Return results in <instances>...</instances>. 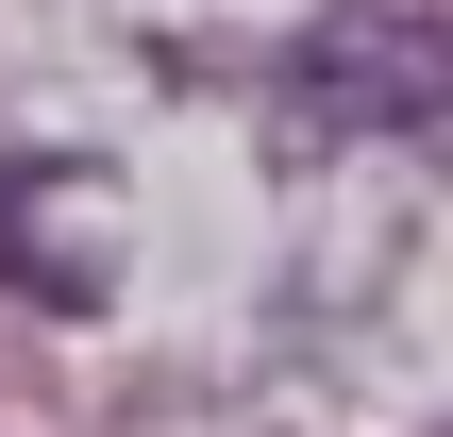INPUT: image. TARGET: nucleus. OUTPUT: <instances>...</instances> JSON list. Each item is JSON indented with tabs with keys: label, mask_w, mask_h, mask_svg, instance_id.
Segmentation results:
<instances>
[{
	"label": "nucleus",
	"mask_w": 453,
	"mask_h": 437,
	"mask_svg": "<svg viewBox=\"0 0 453 437\" xmlns=\"http://www.w3.org/2000/svg\"><path fill=\"white\" fill-rule=\"evenodd\" d=\"M303 118H336V135L453 118V17H319L303 34Z\"/></svg>",
	"instance_id": "obj_1"
}]
</instances>
